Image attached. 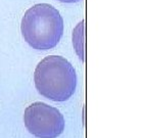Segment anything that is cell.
Returning <instances> with one entry per match:
<instances>
[{
	"mask_svg": "<svg viewBox=\"0 0 147 138\" xmlns=\"http://www.w3.org/2000/svg\"><path fill=\"white\" fill-rule=\"evenodd\" d=\"M24 39L33 49L49 50L59 43L63 18L54 6L39 3L25 12L21 25Z\"/></svg>",
	"mask_w": 147,
	"mask_h": 138,
	"instance_id": "1",
	"label": "cell"
},
{
	"mask_svg": "<svg viewBox=\"0 0 147 138\" xmlns=\"http://www.w3.org/2000/svg\"><path fill=\"white\" fill-rule=\"evenodd\" d=\"M34 82L42 96L62 102L71 98L76 91L77 74L67 60L58 55H49L37 64Z\"/></svg>",
	"mask_w": 147,
	"mask_h": 138,
	"instance_id": "2",
	"label": "cell"
},
{
	"mask_svg": "<svg viewBox=\"0 0 147 138\" xmlns=\"http://www.w3.org/2000/svg\"><path fill=\"white\" fill-rule=\"evenodd\" d=\"M24 123L28 131L36 138H57L65 127L64 118L59 110L40 101L26 108Z\"/></svg>",
	"mask_w": 147,
	"mask_h": 138,
	"instance_id": "3",
	"label": "cell"
},
{
	"mask_svg": "<svg viewBox=\"0 0 147 138\" xmlns=\"http://www.w3.org/2000/svg\"><path fill=\"white\" fill-rule=\"evenodd\" d=\"M85 21H82L77 25L73 31V45L76 53L82 62H85L86 56V45H85Z\"/></svg>",
	"mask_w": 147,
	"mask_h": 138,
	"instance_id": "4",
	"label": "cell"
},
{
	"mask_svg": "<svg viewBox=\"0 0 147 138\" xmlns=\"http://www.w3.org/2000/svg\"><path fill=\"white\" fill-rule=\"evenodd\" d=\"M58 1L63 3H74V2H79L81 0H58Z\"/></svg>",
	"mask_w": 147,
	"mask_h": 138,
	"instance_id": "5",
	"label": "cell"
}]
</instances>
